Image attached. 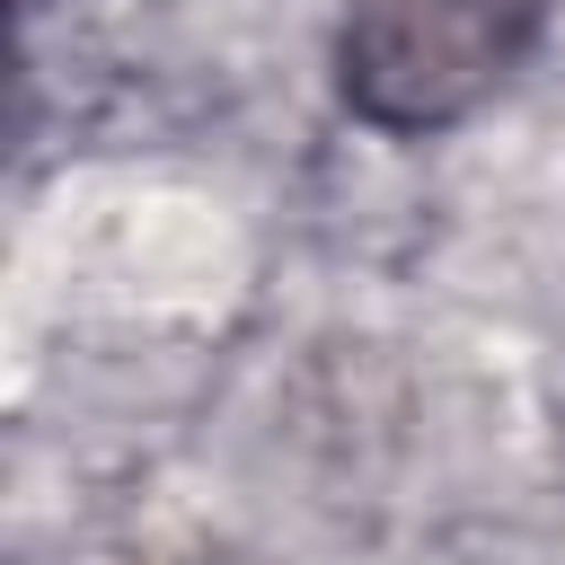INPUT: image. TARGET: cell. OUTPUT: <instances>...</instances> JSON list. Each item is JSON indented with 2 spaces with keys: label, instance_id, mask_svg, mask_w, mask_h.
<instances>
[{
  "label": "cell",
  "instance_id": "1",
  "mask_svg": "<svg viewBox=\"0 0 565 565\" xmlns=\"http://www.w3.org/2000/svg\"><path fill=\"white\" fill-rule=\"evenodd\" d=\"M539 18L547 0H344L335 88L371 132H441L530 62Z\"/></svg>",
  "mask_w": 565,
  "mask_h": 565
}]
</instances>
